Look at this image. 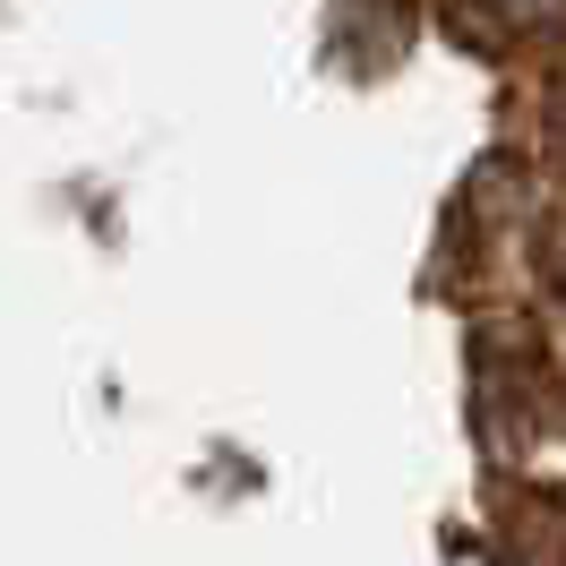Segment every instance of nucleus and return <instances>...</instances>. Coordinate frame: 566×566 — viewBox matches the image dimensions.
<instances>
[{
  "label": "nucleus",
  "mask_w": 566,
  "mask_h": 566,
  "mask_svg": "<svg viewBox=\"0 0 566 566\" xmlns=\"http://www.w3.org/2000/svg\"><path fill=\"white\" fill-rule=\"evenodd\" d=\"M549 120H558V138H566V70H558V86H549Z\"/></svg>",
  "instance_id": "nucleus-2"
},
{
  "label": "nucleus",
  "mask_w": 566,
  "mask_h": 566,
  "mask_svg": "<svg viewBox=\"0 0 566 566\" xmlns=\"http://www.w3.org/2000/svg\"><path fill=\"white\" fill-rule=\"evenodd\" d=\"M490 9H506V18H549L558 0H490Z\"/></svg>",
  "instance_id": "nucleus-1"
}]
</instances>
